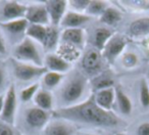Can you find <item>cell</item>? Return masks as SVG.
<instances>
[{
	"mask_svg": "<svg viewBox=\"0 0 149 135\" xmlns=\"http://www.w3.org/2000/svg\"><path fill=\"white\" fill-rule=\"evenodd\" d=\"M116 135H125V134H123V133H118V134H116Z\"/></svg>",
	"mask_w": 149,
	"mask_h": 135,
	"instance_id": "cell-39",
	"label": "cell"
},
{
	"mask_svg": "<svg viewBox=\"0 0 149 135\" xmlns=\"http://www.w3.org/2000/svg\"><path fill=\"white\" fill-rule=\"evenodd\" d=\"M44 66L50 72L63 74L72 69V64L56 53H48L44 59Z\"/></svg>",
	"mask_w": 149,
	"mask_h": 135,
	"instance_id": "cell-15",
	"label": "cell"
},
{
	"mask_svg": "<svg viewBox=\"0 0 149 135\" xmlns=\"http://www.w3.org/2000/svg\"><path fill=\"white\" fill-rule=\"evenodd\" d=\"M93 94L96 104L99 108H101L104 111H107V112L111 111L114 99H116V89L113 87L100 90Z\"/></svg>",
	"mask_w": 149,
	"mask_h": 135,
	"instance_id": "cell-17",
	"label": "cell"
},
{
	"mask_svg": "<svg viewBox=\"0 0 149 135\" xmlns=\"http://www.w3.org/2000/svg\"><path fill=\"white\" fill-rule=\"evenodd\" d=\"M56 54L62 57L63 59H65L66 62H74V60L78 59L81 55L80 53V49L78 48L74 47L72 45H68V44H64V43H61L59 44V46L57 47L56 49Z\"/></svg>",
	"mask_w": 149,
	"mask_h": 135,
	"instance_id": "cell-23",
	"label": "cell"
},
{
	"mask_svg": "<svg viewBox=\"0 0 149 135\" xmlns=\"http://www.w3.org/2000/svg\"><path fill=\"white\" fill-rule=\"evenodd\" d=\"M13 58L22 62L32 64L38 66H44V60L42 59L37 45L33 40L28 37L17 44L13 49Z\"/></svg>",
	"mask_w": 149,
	"mask_h": 135,
	"instance_id": "cell-3",
	"label": "cell"
},
{
	"mask_svg": "<svg viewBox=\"0 0 149 135\" xmlns=\"http://www.w3.org/2000/svg\"><path fill=\"white\" fill-rule=\"evenodd\" d=\"M112 37V33L109 29L106 28H98L94 31L93 34V40L92 43L95 49L99 50L100 52L105 47L106 43L109 41V39Z\"/></svg>",
	"mask_w": 149,
	"mask_h": 135,
	"instance_id": "cell-19",
	"label": "cell"
},
{
	"mask_svg": "<svg viewBox=\"0 0 149 135\" xmlns=\"http://www.w3.org/2000/svg\"><path fill=\"white\" fill-rule=\"evenodd\" d=\"M6 53V42L3 37L2 33L0 31V54H5Z\"/></svg>",
	"mask_w": 149,
	"mask_h": 135,
	"instance_id": "cell-36",
	"label": "cell"
},
{
	"mask_svg": "<svg viewBox=\"0 0 149 135\" xmlns=\"http://www.w3.org/2000/svg\"><path fill=\"white\" fill-rule=\"evenodd\" d=\"M91 20L92 17L87 15L86 13H80L72 10H68L59 26L64 28V30L77 29V28H81L83 25L89 23Z\"/></svg>",
	"mask_w": 149,
	"mask_h": 135,
	"instance_id": "cell-14",
	"label": "cell"
},
{
	"mask_svg": "<svg viewBox=\"0 0 149 135\" xmlns=\"http://www.w3.org/2000/svg\"><path fill=\"white\" fill-rule=\"evenodd\" d=\"M113 83H114L113 79L109 75H107V74L97 75L91 81V85L95 92L100 91V90H103V89H107V88H112Z\"/></svg>",
	"mask_w": 149,
	"mask_h": 135,
	"instance_id": "cell-25",
	"label": "cell"
},
{
	"mask_svg": "<svg viewBox=\"0 0 149 135\" xmlns=\"http://www.w3.org/2000/svg\"><path fill=\"white\" fill-rule=\"evenodd\" d=\"M36 106L44 111H52L53 108V96L47 89H39L34 97Z\"/></svg>",
	"mask_w": 149,
	"mask_h": 135,
	"instance_id": "cell-18",
	"label": "cell"
},
{
	"mask_svg": "<svg viewBox=\"0 0 149 135\" xmlns=\"http://www.w3.org/2000/svg\"><path fill=\"white\" fill-rule=\"evenodd\" d=\"M10 62L13 66L15 77L22 82H30L39 77H43L48 72L45 66H38L32 64L22 62L13 57L10 58Z\"/></svg>",
	"mask_w": 149,
	"mask_h": 135,
	"instance_id": "cell-4",
	"label": "cell"
},
{
	"mask_svg": "<svg viewBox=\"0 0 149 135\" xmlns=\"http://www.w3.org/2000/svg\"><path fill=\"white\" fill-rule=\"evenodd\" d=\"M129 31L131 35L135 37L149 35V17H141V19L132 22Z\"/></svg>",
	"mask_w": 149,
	"mask_h": 135,
	"instance_id": "cell-22",
	"label": "cell"
},
{
	"mask_svg": "<svg viewBox=\"0 0 149 135\" xmlns=\"http://www.w3.org/2000/svg\"><path fill=\"white\" fill-rule=\"evenodd\" d=\"M102 53L97 49H90L83 55L81 59V66L83 71L88 75L99 74L102 68Z\"/></svg>",
	"mask_w": 149,
	"mask_h": 135,
	"instance_id": "cell-8",
	"label": "cell"
},
{
	"mask_svg": "<svg viewBox=\"0 0 149 135\" xmlns=\"http://www.w3.org/2000/svg\"><path fill=\"white\" fill-rule=\"evenodd\" d=\"M120 20H122V15L114 7H107L105 9V11L99 17V21L102 24H105V25L108 26L116 25Z\"/></svg>",
	"mask_w": 149,
	"mask_h": 135,
	"instance_id": "cell-26",
	"label": "cell"
},
{
	"mask_svg": "<svg viewBox=\"0 0 149 135\" xmlns=\"http://www.w3.org/2000/svg\"><path fill=\"white\" fill-rule=\"evenodd\" d=\"M140 102L141 106L148 110L149 108V85L146 80H142L140 84Z\"/></svg>",
	"mask_w": 149,
	"mask_h": 135,
	"instance_id": "cell-30",
	"label": "cell"
},
{
	"mask_svg": "<svg viewBox=\"0 0 149 135\" xmlns=\"http://www.w3.org/2000/svg\"><path fill=\"white\" fill-rule=\"evenodd\" d=\"M107 4L101 0H91L85 13L89 17H100L107 8Z\"/></svg>",
	"mask_w": 149,
	"mask_h": 135,
	"instance_id": "cell-27",
	"label": "cell"
},
{
	"mask_svg": "<svg viewBox=\"0 0 149 135\" xmlns=\"http://www.w3.org/2000/svg\"><path fill=\"white\" fill-rule=\"evenodd\" d=\"M39 83H34L24 88L19 92V99L23 102H29L32 98L35 97L36 93L39 91Z\"/></svg>",
	"mask_w": 149,
	"mask_h": 135,
	"instance_id": "cell-29",
	"label": "cell"
},
{
	"mask_svg": "<svg viewBox=\"0 0 149 135\" xmlns=\"http://www.w3.org/2000/svg\"><path fill=\"white\" fill-rule=\"evenodd\" d=\"M0 135H15V131L10 125L0 121Z\"/></svg>",
	"mask_w": 149,
	"mask_h": 135,
	"instance_id": "cell-34",
	"label": "cell"
},
{
	"mask_svg": "<svg viewBox=\"0 0 149 135\" xmlns=\"http://www.w3.org/2000/svg\"><path fill=\"white\" fill-rule=\"evenodd\" d=\"M76 128L70 122L63 120H56L49 122L43 129L42 135H74Z\"/></svg>",
	"mask_w": 149,
	"mask_h": 135,
	"instance_id": "cell-16",
	"label": "cell"
},
{
	"mask_svg": "<svg viewBox=\"0 0 149 135\" xmlns=\"http://www.w3.org/2000/svg\"><path fill=\"white\" fill-rule=\"evenodd\" d=\"M60 42L81 50L85 45V31L82 28L65 29L60 35Z\"/></svg>",
	"mask_w": 149,
	"mask_h": 135,
	"instance_id": "cell-13",
	"label": "cell"
},
{
	"mask_svg": "<svg viewBox=\"0 0 149 135\" xmlns=\"http://www.w3.org/2000/svg\"><path fill=\"white\" fill-rule=\"evenodd\" d=\"M25 19L31 25L48 26L50 24L45 3H43V4H33L28 6Z\"/></svg>",
	"mask_w": 149,
	"mask_h": 135,
	"instance_id": "cell-12",
	"label": "cell"
},
{
	"mask_svg": "<svg viewBox=\"0 0 149 135\" xmlns=\"http://www.w3.org/2000/svg\"><path fill=\"white\" fill-rule=\"evenodd\" d=\"M88 80L81 73H76L70 76L63 84L59 92V99L61 102V108H68L79 104L86 91Z\"/></svg>",
	"mask_w": 149,
	"mask_h": 135,
	"instance_id": "cell-2",
	"label": "cell"
},
{
	"mask_svg": "<svg viewBox=\"0 0 149 135\" xmlns=\"http://www.w3.org/2000/svg\"><path fill=\"white\" fill-rule=\"evenodd\" d=\"M116 102H118V108H120L122 114L130 115L132 113V101H131V99L128 97V95L120 88H116Z\"/></svg>",
	"mask_w": 149,
	"mask_h": 135,
	"instance_id": "cell-24",
	"label": "cell"
},
{
	"mask_svg": "<svg viewBox=\"0 0 149 135\" xmlns=\"http://www.w3.org/2000/svg\"><path fill=\"white\" fill-rule=\"evenodd\" d=\"M91 0H72L68 1V4L72 8V11L80 13H85L87 7L89 6Z\"/></svg>",
	"mask_w": 149,
	"mask_h": 135,
	"instance_id": "cell-31",
	"label": "cell"
},
{
	"mask_svg": "<svg viewBox=\"0 0 149 135\" xmlns=\"http://www.w3.org/2000/svg\"><path fill=\"white\" fill-rule=\"evenodd\" d=\"M17 91H15V87L13 84H11L6 90L4 94V102H3V108L1 116H0V120L2 122L6 123L8 125L15 124V114H17Z\"/></svg>",
	"mask_w": 149,
	"mask_h": 135,
	"instance_id": "cell-5",
	"label": "cell"
},
{
	"mask_svg": "<svg viewBox=\"0 0 149 135\" xmlns=\"http://www.w3.org/2000/svg\"><path fill=\"white\" fill-rule=\"evenodd\" d=\"M51 115L57 120L101 128H111L118 124V117L113 113L102 110L96 104L94 94H91L85 101H81L74 106L53 110Z\"/></svg>",
	"mask_w": 149,
	"mask_h": 135,
	"instance_id": "cell-1",
	"label": "cell"
},
{
	"mask_svg": "<svg viewBox=\"0 0 149 135\" xmlns=\"http://www.w3.org/2000/svg\"><path fill=\"white\" fill-rule=\"evenodd\" d=\"M137 135H149V123L145 122L139 125L137 129Z\"/></svg>",
	"mask_w": 149,
	"mask_h": 135,
	"instance_id": "cell-35",
	"label": "cell"
},
{
	"mask_svg": "<svg viewBox=\"0 0 149 135\" xmlns=\"http://www.w3.org/2000/svg\"><path fill=\"white\" fill-rule=\"evenodd\" d=\"M59 41L60 34L59 31H58V28L49 25L47 29V36H46L45 42L43 44L44 49L49 52L57 49V47L59 46Z\"/></svg>",
	"mask_w": 149,
	"mask_h": 135,
	"instance_id": "cell-20",
	"label": "cell"
},
{
	"mask_svg": "<svg viewBox=\"0 0 149 135\" xmlns=\"http://www.w3.org/2000/svg\"><path fill=\"white\" fill-rule=\"evenodd\" d=\"M47 29L48 26L43 25H31L30 24L29 28H28L27 32H26V36L33 41H37L43 46L44 42H45L46 36H47Z\"/></svg>",
	"mask_w": 149,
	"mask_h": 135,
	"instance_id": "cell-21",
	"label": "cell"
},
{
	"mask_svg": "<svg viewBox=\"0 0 149 135\" xmlns=\"http://www.w3.org/2000/svg\"><path fill=\"white\" fill-rule=\"evenodd\" d=\"M122 62H123V64H124V66H126L128 69H131V68H134L137 64L138 58H137L136 54L129 52V53H125L124 55H123Z\"/></svg>",
	"mask_w": 149,
	"mask_h": 135,
	"instance_id": "cell-32",
	"label": "cell"
},
{
	"mask_svg": "<svg viewBox=\"0 0 149 135\" xmlns=\"http://www.w3.org/2000/svg\"><path fill=\"white\" fill-rule=\"evenodd\" d=\"M45 6L49 17L50 25L58 27L66 13L68 1L66 0H49L45 1Z\"/></svg>",
	"mask_w": 149,
	"mask_h": 135,
	"instance_id": "cell-9",
	"label": "cell"
},
{
	"mask_svg": "<svg viewBox=\"0 0 149 135\" xmlns=\"http://www.w3.org/2000/svg\"><path fill=\"white\" fill-rule=\"evenodd\" d=\"M29 26V22L26 19L15 20V21L6 22V23H0L1 29L6 34H8L10 38H13V39L17 38L19 43L25 39L23 36L26 35V32H27Z\"/></svg>",
	"mask_w": 149,
	"mask_h": 135,
	"instance_id": "cell-11",
	"label": "cell"
},
{
	"mask_svg": "<svg viewBox=\"0 0 149 135\" xmlns=\"http://www.w3.org/2000/svg\"><path fill=\"white\" fill-rule=\"evenodd\" d=\"M52 115L47 111H44L37 106L29 108L25 113V122L31 129L34 130H43L48 125L50 117Z\"/></svg>",
	"mask_w": 149,
	"mask_h": 135,
	"instance_id": "cell-6",
	"label": "cell"
},
{
	"mask_svg": "<svg viewBox=\"0 0 149 135\" xmlns=\"http://www.w3.org/2000/svg\"><path fill=\"white\" fill-rule=\"evenodd\" d=\"M126 45L127 42L124 37L120 35L112 36L102 50V56L108 62H113L116 58L122 54V52L126 48Z\"/></svg>",
	"mask_w": 149,
	"mask_h": 135,
	"instance_id": "cell-10",
	"label": "cell"
},
{
	"mask_svg": "<svg viewBox=\"0 0 149 135\" xmlns=\"http://www.w3.org/2000/svg\"><path fill=\"white\" fill-rule=\"evenodd\" d=\"M3 102H4V94H0V116H1V113H2Z\"/></svg>",
	"mask_w": 149,
	"mask_h": 135,
	"instance_id": "cell-37",
	"label": "cell"
},
{
	"mask_svg": "<svg viewBox=\"0 0 149 135\" xmlns=\"http://www.w3.org/2000/svg\"><path fill=\"white\" fill-rule=\"evenodd\" d=\"M42 78H43L42 81H43L44 86L47 89H53L60 84V82L63 79V75L59 73H55V72L48 71Z\"/></svg>",
	"mask_w": 149,
	"mask_h": 135,
	"instance_id": "cell-28",
	"label": "cell"
},
{
	"mask_svg": "<svg viewBox=\"0 0 149 135\" xmlns=\"http://www.w3.org/2000/svg\"><path fill=\"white\" fill-rule=\"evenodd\" d=\"M84 135H95V134H93V133H86V134H84Z\"/></svg>",
	"mask_w": 149,
	"mask_h": 135,
	"instance_id": "cell-38",
	"label": "cell"
},
{
	"mask_svg": "<svg viewBox=\"0 0 149 135\" xmlns=\"http://www.w3.org/2000/svg\"><path fill=\"white\" fill-rule=\"evenodd\" d=\"M5 83H6V70H5V64L0 60V94H1V91L4 89Z\"/></svg>",
	"mask_w": 149,
	"mask_h": 135,
	"instance_id": "cell-33",
	"label": "cell"
},
{
	"mask_svg": "<svg viewBox=\"0 0 149 135\" xmlns=\"http://www.w3.org/2000/svg\"><path fill=\"white\" fill-rule=\"evenodd\" d=\"M27 9V5L21 4L17 1H5L3 2L0 10V23L25 19Z\"/></svg>",
	"mask_w": 149,
	"mask_h": 135,
	"instance_id": "cell-7",
	"label": "cell"
}]
</instances>
